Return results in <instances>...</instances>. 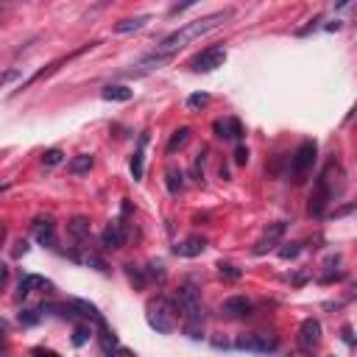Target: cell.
I'll use <instances>...</instances> for the list:
<instances>
[{"mask_svg": "<svg viewBox=\"0 0 357 357\" xmlns=\"http://www.w3.org/2000/svg\"><path fill=\"white\" fill-rule=\"evenodd\" d=\"M298 343L304 351H312L318 343H321V321L318 318H307L298 329Z\"/></svg>", "mask_w": 357, "mask_h": 357, "instance_id": "obj_8", "label": "cell"}, {"mask_svg": "<svg viewBox=\"0 0 357 357\" xmlns=\"http://www.w3.org/2000/svg\"><path fill=\"white\" fill-rule=\"evenodd\" d=\"M61 156H64V153H61V151H59V148H53V151H47V153H45V156H42V162H45V165H47V167H56V165H59V162H61Z\"/></svg>", "mask_w": 357, "mask_h": 357, "instance_id": "obj_27", "label": "cell"}, {"mask_svg": "<svg viewBox=\"0 0 357 357\" xmlns=\"http://www.w3.org/2000/svg\"><path fill=\"white\" fill-rule=\"evenodd\" d=\"M148 324H151L156 332L170 335V332L176 329V307H173V301H167V298L151 301V304H148Z\"/></svg>", "mask_w": 357, "mask_h": 357, "instance_id": "obj_3", "label": "cell"}, {"mask_svg": "<svg viewBox=\"0 0 357 357\" xmlns=\"http://www.w3.org/2000/svg\"><path fill=\"white\" fill-rule=\"evenodd\" d=\"M89 335H92V326L89 324H78L75 332H73V346H84L89 340Z\"/></svg>", "mask_w": 357, "mask_h": 357, "instance_id": "obj_22", "label": "cell"}, {"mask_svg": "<svg viewBox=\"0 0 357 357\" xmlns=\"http://www.w3.org/2000/svg\"><path fill=\"white\" fill-rule=\"evenodd\" d=\"M20 78V70L17 67H8V70H0V89L6 86V84H11V81H17Z\"/></svg>", "mask_w": 357, "mask_h": 357, "instance_id": "obj_26", "label": "cell"}, {"mask_svg": "<svg viewBox=\"0 0 357 357\" xmlns=\"http://www.w3.org/2000/svg\"><path fill=\"white\" fill-rule=\"evenodd\" d=\"M195 3H198V0H178V3H176V6H173V8L167 11V14H170V17H176V14L187 11V8H190V6H195Z\"/></svg>", "mask_w": 357, "mask_h": 357, "instance_id": "obj_30", "label": "cell"}, {"mask_svg": "<svg viewBox=\"0 0 357 357\" xmlns=\"http://www.w3.org/2000/svg\"><path fill=\"white\" fill-rule=\"evenodd\" d=\"M3 340H6V326L0 324V343H3Z\"/></svg>", "mask_w": 357, "mask_h": 357, "instance_id": "obj_33", "label": "cell"}, {"mask_svg": "<svg viewBox=\"0 0 357 357\" xmlns=\"http://www.w3.org/2000/svg\"><path fill=\"white\" fill-rule=\"evenodd\" d=\"M234 162H237V165H245V162H248V148H243V145H240V148H237V153H234Z\"/></svg>", "mask_w": 357, "mask_h": 357, "instance_id": "obj_31", "label": "cell"}, {"mask_svg": "<svg viewBox=\"0 0 357 357\" xmlns=\"http://www.w3.org/2000/svg\"><path fill=\"white\" fill-rule=\"evenodd\" d=\"M234 346L240 351H259V354H265V351H273L276 349V337H271V335H245Z\"/></svg>", "mask_w": 357, "mask_h": 357, "instance_id": "obj_7", "label": "cell"}, {"mask_svg": "<svg viewBox=\"0 0 357 357\" xmlns=\"http://www.w3.org/2000/svg\"><path fill=\"white\" fill-rule=\"evenodd\" d=\"M45 284H47V282H45L42 276H33V273H31V276H25V279L20 282L17 296H20V298H25V296H31V293H33V287H45Z\"/></svg>", "mask_w": 357, "mask_h": 357, "instance_id": "obj_18", "label": "cell"}, {"mask_svg": "<svg viewBox=\"0 0 357 357\" xmlns=\"http://www.w3.org/2000/svg\"><path fill=\"white\" fill-rule=\"evenodd\" d=\"M218 268H220V276H226V279H237L240 276V268L231 265V262H220Z\"/></svg>", "mask_w": 357, "mask_h": 357, "instance_id": "obj_28", "label": "cell"}, {"mask_svg": "<svg viewBox=\"0 0 357 357\" xmlns=\"http://www.w3.org/2000/svg\"><path fill=\"white\" fill-rule=\"evenodd\" d=\"M351 0H337V8H343V6H349Z\"/></svg>", "mask_w": 357, "mask_h": 357, "instance_id": "obj_34", "label": "cell"}, {"mask_svg": "<svg viewBox=\"0 0 357 357\" xmlns=\"http://www.w3.org/2000/svg\"><path fill=\"white\" fill-rule=\"evenodd\" d=\"M298 251H301V243H290V245L279 248V257L282 259H290V257H298Z\"/></svg>", "mask_w": 357, "mask_h": 357, "instance_id": "obj_29", "label": "cell"}, {"mask_svg": "<svg viewBox=\"0 0 357 357\" xmlns=\"http://www.w3.org/2000/svg\"><path fill=\"white\" fill-rule=\"evenodd\" d=\"M284 234V220H276V223H271L268 229H265V234L257 240V245H254V254H265L268 248H273L276 243H279V237Z\"/></svg>", "mask_w": 357, "mask_h": 357, "instance_id": "obj_10", "label": "cell"}, {"mask_svg": "<svg viewBox=\"0 0 357 357\" xmlns=\"http://www.w3.org/2000/svg\"><path fill=\"white\" fill-rule=\"evenodd\" d=\"M206 248V240L204 237H198V234H192V237H187V240H181V243H176V254L178 257H198L201 251Z\"/></svg>", "mask_w": 357, "mask_h": 357, "instance_id": "obj_13", "label": "cell"}, {"mask_svg": "<svg viewBox=\"0 0 357 357\" xmlns=\"http://www.w3.org/2000/svg\"><path fill=\"white\" fill-rule=\"evenodd\" d=\"M187 142H190V128H187V126H181V128H178V131H173V137L167 139V153L181 151Z\"/></svg>", "mask_w": 357, "mask_h": 357, "instance_id": "obj_17", "label": "cell"}, {"mask_svg": "<svg viewBox=\"0 0 357 357\" xmlns=\"http://www.w3.org/2000/svg\"><path fill=\"white\" fill-rule=\"evenodd\" d=\"M145 139H148V137H142V142H139L137 153L131 156V173H134V178H142V165H145V153H142V145H145Z\"/></svg>", "mask_w": 357, "mask_h": 357, "instance_id": "obj_20", "label": "cell"}, {"mask_svg": "<svg viewBox=\"0 0 357 357\" xmlns=\"http://www.w3.org/2000/svg\"><path fill=\"white\" fill-rule=\"evenodd\" d=\"M33 237H36L39 245L53 248V245H56V223H53L50 218H39V220L33 223Z\"/></svg>", "mask_w": 357, "mask_h": 357, "instance_id": "obj_11", "label": "cell"}, {"mask_svg": "<svg viewBox=\"0 0 357 357\" xmlns=\"http://www.w3.org/2000/svg\"><path fill=\"white\" fill-rule=\"evenodd\" d=\"M329 201H332V190H329V184H326V173H324V176H318L315 190H312V195H310V215L321 218V215L326 212V204H329Z\"/></svg>", "mask_w": 357, "mask_h": 357, "instance_id": "obj_6", "label": "cell"}, {"mask_svg": "<svg viewBox=\"0 0 357 357\" xmlns=\"http://www.w3.org/2000/svg\"><path fill=\"white\" fill-rule=\"evenodd\" d=\"M231 14H234L231 8H220V11H212V14L201 17V20H192V22H187V25H181L178 31L167 33V36L156 45V50H153V53H159V56H170V59H173V53H178L187 42H192V39H198V36H204V33L215 31V28H218V25H223Z\"/></svg>", "mask_w": 357, "mask_h": 357, "instance_id": "obj_1", "label": "cell"}, {"mask_svg": "<svg viewBox=\"0 0 357 357\" xmlns=\"http://www.w3.org/2000/svg\"><path fill=\"white\" fill-rule=\"evenodd\" d=\"M165 181H167V190L176 195L181 190V170H167L165 173Z\"/></svg>", "mask_w": 357, "mask_h": 357, "instance_id": "obj_23", "label": "cell"}, {"mask_svg": "<svg viewBox=\"0 0 357 357\" xmlns=\"http://www.w3.org/2000/svg\"><path fill=\"white\" fill-rule=\"evenodd\" d=\"M126 243V231H123V226L114 220V223H109L106 229H103V234H100V245L103 248H120Z\"/></svg>", "mask_w": 357, "mask_h": 357, "instance_id": "obj_12", "label": "cell"}, {"mask_svg": "<svg viewBox=\"0 0 357 357\" xmlns=\"http://www.w3.org/2000/svg\"><path fill=\"white\" fill-rule=\"evenodd\" d=\"M215 131H218V137H223V139H240V137H243V126H240L237 117L218 120V123H215Z\"/></svg>", "mask_w": 357, "mask_h": 357, "instance_id": "obj_14", "label": "cell"}, {"mask_svg": "<svg viewBox=\"0 0 357 357\" xmlns=\"http://www.w3.org/2000/svg\"><path fill=\"white\" fill-rule=\"evenodd\" d=\"M251 301L245 298V296H229L226 301H223V307H220V312L226 315V318H245V315H251Z\"/></svg>", "mask_w": 357, "mask_h": 357, "instance_id": "obj_9", "label": "cell"}, {"mask_svg": "<svg viewBox=\"0 0 357 357\" xmlns=\"http://www.w3.org/2000/svg\"><path fill=\"white\" fill-rule=\"evenodd\" d=\"M315 153H318V145H315V139H304L298 148H296V153H293V178L296 181H301V176L315 165Z\"/></svg>", "mask_w": 357, "mask_h": 357, "instance_id": "obj_5", "label": "cell"}, {"mask_svg": "<svg viewBox=\"0 0 357 357\" xmlns=\"http://www.w3.org/2000/svg\"><path fill=\"white\" fill-rule=\"evenodd\" d=\"M67 229H70V234H73L78 243H84V240L89 237V220H86V218H75Z\"/></svg>", "mask_w": 357, "mask_h": 357, "instance_id": "obj_19", "label": "cell"}, {"mask_svg": "<svg viewBox=\"0 0 357 357\" xmlns=\"http://www.w3.org/2000/svg\"><path fill=\"white\" fill-rule=\"evenodd\" d=\"M89 167H92V156L89 153H81V156H75L70 162V173H86Z\"/></svg>", "mask_w": 357, "mask_h": 357, "instance_id": "obj_21", "label": "cell"}, {"mask_svg": "<svg viewBox=\"0 0 357 357\" xmlns=\"http://www.w3.org/2000/svg\"><path fill=\"white\" fill-rule=\"evenodd\" d=\"M209 103V95L206 92H195L187 98V109H198V106H206Z\"/></svg>", "mask_w": 357, "mask_h": 357, "instance_id": "obj_24", "label": "cell"}, {"mask_svg": "<svg viewBox=\"0 0 357 357\" xmlns=\"http://www.w3.org/2000/svg\"><path fill=\"white\" fill-rule=\"evenodd\" d=\"M131 95H134V92H131L128 86H120V84L100 89V98H103V100H120V103H123V100H131Z\"/></svg>", "mask_w": 357, "mask_h": 357, "instance_id": "obj_16", "label": "cell"}, {"mask_svg": "<svg viewBox=\"0 0 357 357\" xmlns=\"http://www.w3.org/2000/svg\"><path fill=\"white\" fill-rule=\"evenodd\" d=\"M6 187H8V184H0V192H3V190H6Z\"/></svg>", "mask_w": 357, "mask_h": 357, "instance_id": "obj_35", "label": "cell"}, {"mask_svg": "<svg viewBox=\"0 0 357 357\" xmlns=\"http://www.w3.org/2000/svg\"><path fill=\"white\" fill-rule=\"evenodd\" d=\"M223 61H226V47H223V45H212V47L201 50L198 56H192L190 67H192L195 73H212V70H218Z\"/></svg>", "mask_w": 357, "mask_h": 357, "instance_id": "obj_4", "label": "cell"}, {"mask_svg": "<svg viewBox=\"0 0 357 357\" xmlns=\"http://www.w3.org/2000/svg\"><path fill=\"white\" fill-rule=\"evenodd\" d=\"M148 20H151L148 14H137V17L120 20V22L114 25V33H131V31H139V28H145V22H148Z\"/></svg>", "mask_w": 357, "mask_h": 357, "instance_id": "obj_15", "label": "cell"}, {"mask_svg": "<svg viewBox=\"0 0 357 357\" xmlns=\"http://www.w3.org/2000/svg\"><path fill=\"white\" fill-rule=\"evenodd\" d=\"M178 310L184 312V332L187 337L198 340L204 335V307H201V293L192 282H184L178 287Z\"/></svg>", "mask_w": 357, "mask_h": 357, "instance_id": "obj_2", "label": "cell"}, {"mask_svg": "<svg viewBox=\"0 0 357 357\" xmlns=\"http://www.w3.org/2000/svg\"><path fill=\"white\" fill-rule=\"evenodd\" d=\"M6 282H8V268H6L3 262H0V287H3Z\"/></svg>", "mask_w": 357, "mask_h": 357, "instance_id": "obj_32", "label": "cell"}, {"mask_svg": "<svg viewBox=\"0 0 357 357\" xmlns=\"http://www.w3.org/2000/svg\"><path fill=\"white\" fill-rule=\"evenodd\" d=\"M36 321H39V310H22L20 312V324L22 326H33Z\"/></svg>", "mask_w": 357, "mask_h": 357, "instance_id": "obj_25", "label": "cell"}]
</instances>
